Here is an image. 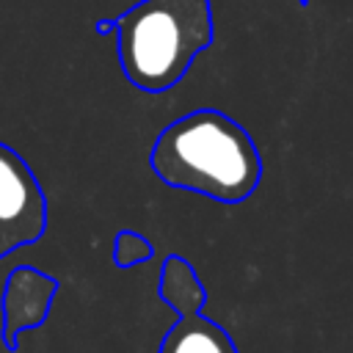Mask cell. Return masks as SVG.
I'll return each mask as SVG.
<instances>
[{
  "label": "cell",
  "instance_id": "obj_3",
  "mask_svg": "<svg viewBox=\"0 0 353 353\" xmlns=\"http://www.w3.org/2000/svg\"><path fill=\"white\" fill-rule=\"evenodd\" d=\"M157 295L176 312V320L165 331L157 353H237L229 331L201 312L207 290L199 281L196 268L179 254L165 256L160 268Z\"/></svg>",
  "mask_w": 353,
  "mask_h": 353
},
{
  "label": "cell",
  "instance_id": "obj_1",
  "mask_svg": "<svg viewBox=\"0 0 353 353\" xmlns=\"http://www.w3.org/2000/svg\"><path fill=\"white\" fill-rule=\"evenodd\" d=\"M149 165L160 182L221 204L245 201L262 182V154L248 130L215 108L179 116L154 138Z\"/></svg>",
  "mask_w": 353,
  "mask_h": 353
},
{
  "label": "cell",
  "instance_id": "obj_6",
  "mask_svg": "<svg viewBox=\"0 0 353 353\" xmlns=\"http://www.w3.org/2000/svg\"><path fill=\"white\" fill-rule=\"evenodd\" d=\"M152 256H154V248L143 234L130 232V229L116 234V240H113V262L119 268H132V265L149 262Z\"/></svg>",
  "mask_w": 353,
  "mask_h": 353
},
{
  "label": "cell",
  "instance_id": "obj_2",
  "mask_svg": "<svg viewBox=\"0 0 353 353\" xmlns=\"http://www.w3.org/2000/svg\"><path fill=\"white\" fill-rule=\"evenodd\" d=\"M110 28L124 77L146 94H160L212 44V0H141L113 17Z\"/></svg>",
  "mask_w": 353,
  "mask_h": 353
},
{
  "label": "cell",
  "instance_id": "obj_4",
  "mask_svg": "<svg viewBox=\"0 0 353 353\" xmlns=\"http://www.w3.org/2000/svg\"><path fill=\"white\" fill-rule=\"evenodd\" d=\"M47 232V196L25 157L0 141V262Z\"/></svg>",
  "mask_w": 353,
  "mask_h": 353
},
{
  "label": "cell",
  "instance_id": "obj_5",
  "mask_svg": "<svg viewBox=\"0 0 353 353\" xmlns=\"http://www.w3.org/2000/svg\"><path fill=\"white\" fill-rule=\"evenodd\" d=\"M58 292V281L47 273L19 265L3 287V345L17 350V336L25 328H39L52 306Z\"/></svg>",
  "mask_w": 353,
  "mask_h": 353
}]
</instances>
